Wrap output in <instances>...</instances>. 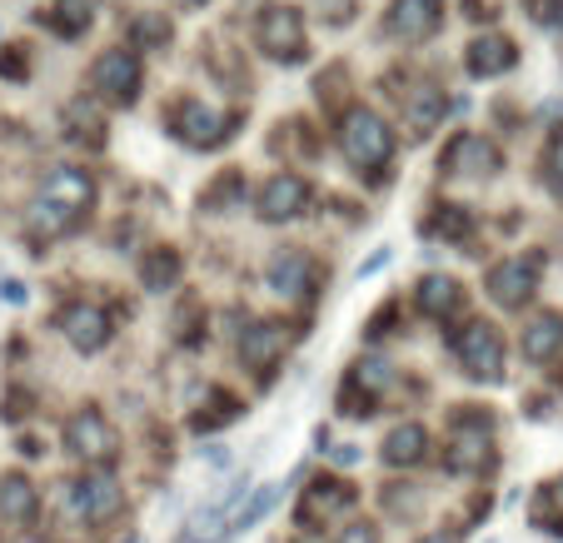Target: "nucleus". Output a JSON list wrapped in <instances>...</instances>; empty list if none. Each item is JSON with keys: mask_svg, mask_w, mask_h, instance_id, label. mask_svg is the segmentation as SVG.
<instances>
[{"mask_svg": "<svg viewBox=\"0 0 563 543\" xmlns=\"http://www.w3.org/2000/svg\"><path fill=\"white\" fill-rule=\"evenodd\" d=\"M354 509V489L344 479H314L305 489V499H299V523H319V519H334V513Z\"/></svg>", "mask_w": 563, "mask_h": 543, "instance_id": "2eb2a0df", "label": "nucleus"}, {"mask_svg": "<svg viewBox=\"0 0 563 543\" xmlns=\"http://www.w3.org/2000/svg\"><path fill=\"white\" fill-rule=\"evenodd\" d=\"M0 295L11 299V304H25V289H21V285H15V279H11V285H0Z\"/></svg>", "mask_w": 563, "mask_h": 543, "instance_id": "e433bc0d", "label": "nucleus"}, {"mask_svg": "<svg viewBox=\"0 0 563 543\" xmlns=\"http://www.w3.org/2000/svg\"><path fill=\"white\" fill-rule=\"evenodd\" d=\"M305 204H309V185L299 180V175H275V180L260 190V214H265L269 224L295 220Z\"/></svg>", "mask_w": 563, "mask_h": 543, "instance_id": "dca6fc26", "label": "nucleus"}, {"mask_svg": "<svg viewBox=\"0 0 563 543\" xmlns=\"http://www.w3.org/2000/svg\"><path fill=\"white\" fill-rule=\"evenodd\" d=\"M90 80H96L100 100H110V106H130V100L140 96V60H135V51H106L96 60V70H90Z\"/></svg>", "mask_w": 563, "mask_h": 543, "instance_id": "0eeeda50", "label": "nucleus"}, {"mask_svg": "<svg viewBox=\"0 0 563 543\" xmlns=\"http://www.w3.org/2000/svg\"><path fill=\"white\" fill-rule=\"evenodd\" d=\"M424 454H429L424 424H399V429H389V439H384V464H389V469H415Z\"/></svg>", "mask_w": 563, "mask_h": 543, "instance_id": "412c9836", "label": "nucleus"}, {"mask_svg": "<svg viewBox=\"0 0 563 543\" xmlns=\"http://www.w3.org/2000/svg\"><path fill=\"white\" fill-rule=\"evenodd\" d=\"M539 285V259H504L489 269V295L504 309H523V299Z\"/></svg>", "mask_w": 563, "mask_h": 543, "instance_id": "f8f14e48", "label": "nucleus"}, {"mask_svg": "<svg viewBox=\"0 0 563 543\" xmlns=\"http://www.w3.org/2000/svg\"><path fill=\"white\" fill-rule=\"evenodd\" d=\"M135 31H140V41H170V25L165 21H140Z\"/></svg>", "mask_w": 563, "mask_h": 543, "instance_id": "72a5a7b5", "label": "nucleus"}, {"mask_svg": "<svg viewBox=\"0 0 563 543\" xmlns=\"http://www.w3.org/2000/svg\"><path fill=\"white\" fill-rule=\"evenodd\" d=\"M549 175H553V185L563 190V135L549 145Z\"/></svg>", "mask_w": 563, "mask_h": 543, "instance_id": "473e14b6", "label": "nucleus"}, {"mask_svg": "<svg viewBox=\"0 0 563 543\" xmlns=\"http://www.w3.org/2000/svg\"><path fill=\"white\" fill-rule=\"evenodd\" d=\"M180 279V255L175 250H155L145 265V289H170Z\"/></svg>", "mask_w": 563, "mask_h": 543, "instance_id": "a878e982", "label": "nucleus"}, {"mask_svg": "<svg viewBox=\"0 0 563 543\" xmlns=\"http://www.w3.org/2000/svg\"><path fill=\"white\" fill-rule=\"evenodd\" d=\"M314 5H319V15L330 11V21H334V25H344V21L354 15V0H314Z\"/></svg>", "mask_w": 563, "mask_h": 543, "instance_id": "2f4dec72", "label": "nucleus"}, {"mask_svg": "<svg viewBox=\"0 0 563 543\" xmlns=\"http://www.w3.org/2000/svg\"><path fill=\"white\" fill-rule=\"evenodd\" d=\"M459 279H449V275H429L424 285H419V309H424L429 320H444V314H454L459 309Z\"/></svg>", "mask_w": 563, "mask_h": 543, "instance_id": "5701e85b", "label": "nucleus"}, {"mask_svg": "<svg viewBox=\"0 0 563 543\" xmlns=\"http://www.w3.org/2000/svg\"><path fill=\"white\" fill-rule=\"evenodd\" d=\"M0 75H11V80H25V55H21V45H5V55H0Z\"/></svg>", "mask_w": 563, "mask_h": 543, "instance_id": "7c9ffc66", "label": "nucleus"}, {"mask_svg": "<svg viewBox=\"0 0 563 543\" xmlns=\"http://www.w3.org/2000/svg\"><path fill=\"white\" fill-rule=\"evenodd\" d=\"M285 344H289L285 324H255V330H245L240 359H245L255 374H269V369L279 364V354H285Z\"/></svg>", "mask_w": 563, "mask_h": 543, "instance_id": "a211bd4d", "label": "nucleus"}, {"mask_svg": "<svg viewBox=\"0 0 563 543\" xmlns=\"http://www.w3.org/2000/svg\"><path fill=\"white\" fill-rule=\"evenodd\" d=\"M60 330L80 354H96L110 344V314L100 304H70L60 314Z\"/></svg>", "mask_w": 563, "mask_h": 543, "instance_id": "ddd939ff", "label": "nucleus"}, {"mask_svg": "<svg viewBox=\"0 0 563 543\" xmlns=\"http://www.w3.org/2000/svg\"><path fill=\"white\" fill-rule=\"evenodd\" d=\"M90 200H96V185H90L86 170H55L31 204V235L55 240V235H65V230H75V224L86 220Z\"/></svg>", "mask_w": 563, "mask_h": 543, "instance_id": "f257e3e1", "label": "nucleus"}, {"mask_svg": "<svg viewBox=\"0 0 563 543\" xmlns=\"http://www.w3.org/2000/svg\"><path fill=\"white\" fill-rule=\"evenodd\" d=\"M269 289H275L279 299H305L309 289H314V259L299 255V250L279 255L275 265H269Z\"/></svg>", "mask_w": 563, "mask_h": 543, "instance_id": "f3484780", "label": "nucleus"}, {"mask_svg": "<svg viewBox=\"0 0 563 543\" xmlns=\"http://www.w3.org/2000/svg\"><path fill=\"white\" fill-rule=\"evenodd\" d=\"M65 448H70L75 458H86V464H110L120 439L100 409H80V414H70V424H65Z\"/></svg>", "mask_w": 563, "mask_h": 543, "instance_id": "39448f33", "label": "nucleus"}, {"mask_svg": "<svg viewBox=\"0 0 563 543\" xmlns=\"http://www.w3.org/2000/svg\"><path fill=\"white\" fill-rule=\"evenodd\" d=\"M120 484L110 479V474H86V479H75L70 484V503H75V513L86 523H106V519H115V509H120Z\"/></svg>", "mask_w": 563, "mask_h": 543, "instance_id": "9d476101", "label": "nucleus"}, {"mask_svg": "<svg viewBox=\"0 0 563 543\" xmlns=\"http://www.w3.org/2000/svg\"><path fill=\"white\" fill-rule=\"evenodd\" d=\"M340 543H379V529H369V523H354V529L344 533Z\"/></svg>", "mask_w": 563, "mask_h": 543, "instance_id": "f704fd0d", "label": "nucleus"}, {"mask_svg": "<svg viewBox=\"0 0 563 543\" xmlns=\"http://www.w3.org/2000/svg\"><path fill=\"white\" fill-rule=\"evenodd\" d=\"M549 499H559V503H563V484H553V494H549Z\"/></svg>", "mask_w": 563, "mask_h": 543, "instance_id": "58836bf2", "label": "nucleus"}, {"mask_svg": "<svg viewBox=\"0 0 563 543\" xmlns=\"http://www.w3.org/2000/svg\"><path fill=\"white\" fill-rule=\"evenodd\" d=\"M35 509H41L35 484L25 479V474H5V479H0V519L11 523V529H31Z\"/></svg>", "mask_w": 563, "mask_h": 543, "instance_id": "6ab92c4d", "label": "nucleus"}, {"mask_svg": "<svg viewBox=\"0 0 563 543\" xmlns=\"http://www.w3.org/2000/svg\"><path fill=\"white\" fill-rule=\"evenodd\" d=\"M439 21H444V0H394L389 15H384L389 35L405 45L429 41V35L439 31Z\"/></svg>", "mask_w": 563, "mask_h": 543, "instance_id": "1a4fd4ad", "label": "nucleus"}, {"mask_svg": "<svg viewBox=\"0 0 563 543\" xmlns=\"http://www.w3.org/2000/svg\"><path fill=\"white\" fill-rule=\"evenodd\" d=\"M539 25H563V0H529Z\"/></svg>", "mask_w": 563, "mask_h": 543, "instance_id": "c756f323", "label": "nucleus"}, {"mask_svg": "<svg viewBox=\"0 0 563 543\" xmlns=\"http://www.w3.org/2000/svg\"><path fill=\"white\" fill-rule=\"evenodd\" d=\"M468 214L459 210V204H444V210L434 214V220H429V235H444V240H464L468 235Z\"/></svg>", "mask_w": 563, "mask_h": 543, "instance_id": "cd10ccee", "label": "nucleus"}, {"mask_svg": "<svg viewBox=\"0 0 563 543\" xmlns=\"http://www.w3.org/2000/svg\"><path fill=\"white\" fill-rule=\"evenodd\" d=\"M394 384V374H389V364L384 359H360L350 369V379H344V395H340V405H344V414H369V405L384 395Z\"/></svg>", "mask_w": 563, "mask_h": 543, "instance_id": "9b49d317", "label": "nucleus"}, {"mask_svg": "<svg viewBox=\"0 0 563 543\" xmlns=\"http://www.w3.org/2000/svg\"><path fill=\"white\" fill-rule=\"evenodd\" d=\"M279 494H285V484H260V489H255V499H250L245 509L234 513L230 533H250V529H255V523L265 519V513H269V509H275V503H279Z\"/></svg>", "mask_w": 563, "mask_h": 543, "instance_id": "393cba45", "label": "nucleus"}, {"mask_svg": "<svg viewBox=\"0 0 563 543\" xmlns=\"http://www.w3.org/2000/svg\"><path fill=\"white\" fill-rule=\"evenodd\" d=\"M51 25L60 35H80L90 25V5H86V0H60V5H55V15H51Z\"/></svg>", "mask_w": 563, "mask_h": 543, "instance_id": "bb28decb", "label": "nucleus"}, {"mask_svg": "<svg viewBox=\"0 0 563 543\" xmlns=\"http://www.w3.org/2000/svg\"><path fill=\"white\" fill-rule=\"evenodd\" d=\"M354 458H360V448H354V444H340V448H334V464H354Z\"/></svg>", "mask_w": 563, "mask_h": 543, "instance_id": "c9c22d12", "label": "nucleus"}, {"mask_svg": "<svg viewBox=\"0 0 563 543\" xmlns=\"http://www.w3.org/2000/svg\"><path fill=\"white\" fill-rule=\"evenodd\" d=\"M340 149L360 175H379L394 155V130L384 125L374 110L354 106V110H344V120H340Z\"/></svg>", "mask_w": 563, "mask_h": 543, "instance_id": "f03ea898", "label": "nucleus"}, {"mask_svg": "<svg viewBox=\"0 0 563 543\" xmlns=\"http://www.w3.org/2000/svg\"><path fill=\"white\" fill-rule=\"evenodd\" d=\"M444 170L449 175H494L499 170V149L484 135H454L444 149Z\"/></svg>", "mask_w": 563, "mask_h": 543, "instance_id": "4468645a", "label": "nucleus"}, {"mask_svg": "<svg viewBox=\"0 0 563 543\" xmlns=\"http://www.w3.org/2000/svg\"><path fill=\"white\" fill-rule=\"evenodd\" d=\"M489 448H494V419L478 414V409H464L449 429V469L454 474H478L489 464Z\"/></svg>", "mask_w": 563, "mask_h": 543, "instance_id": "7ed1b4c3", "label": "nucleus"}, {"mask_svg": "<svg viewBox=\"0 0 563 543\" xmlns=\"http://www.w3.org/2000/svg\"><path fill=\"white\" fill-rule=\"evenodd\" d=\"M260 51H269L275 60L305 55V21H299L295 5H265L260 11Z\"/></svg>", "mask_w": 563, "mask_h": 543, "instance_id": "423d86ee", "label": "nucleus"}, {"mask_svg": "<svg viewBox=\"0 0 563 543\" xmlns=\"http://www.w3.org/2000/svg\"><path fill=\"white\" fill-rule=\"evenodd\" d=\"M419 543H459L454 533H429V539H419Z\"/></svg>", "mask_w": 563, "mask_h": 543, "instance_id": "4c0bfd02", "label": "nucleus"}, {"mask_svg": "<svg viewBox=\"0 0 563 543\" xmlns=\"http://www.w3.org/2000/svg\"><path fill=\"white\" fill-rule=\"evenodd\" d=\"M514 60H519V51H514L509 35H478V41L468 45V70L484 75V80L514 70Z\"/></svg>", "mask_w": 563, "mask_h": 543, "instance_id": "aec40b11", "label": "nucleus"}, {"mask_svg": "<svg viewBox=\"0 0 563 543\" xmlns=\"http://www.w3.org/2000/svg\"><path fill=\"white\" fill-rule=\"evenodd\" d=\"M234 414H240V405H234L230 395H214V409H210V414H195V429H200V434H205V429H220V424H230Z\"/></svg>", "mask_w": 563, "mask_h": 543, "instance_id": "c85d7f7f", "label": "nucleus"}, {"mask_svg": "<svg viewBox=\"0 0 563 543\" xmlns=\"http://www.w3.org/2000/svg\"><path fill=\"white\" fill-rule=\"evenodd\" d=\"M553 354H563V314H539V320L523 330V359L549 364Z\"/></svg>", "mask_w": 563, "mask_h": 543, "instance_id": "4be33fe9", "label": "nucleus"}, {"mask_svg": "<svg viewBox=\"0 0 563 543\" xmlns=\"http://www.w3.org/2000/svg\"><path fill=\"white\" fill-rule=\"evenodd\" d=\"M234 130V115H220L214 106H205V100H180L175 106V135L185 140V145H220V140H230Z\"/></svg>", "mask_w": 563, "mask_h": 543, "instance_id": "6e6552de", "label": "nucleus"}, {"mask_svg": "<svg viewBox=\"0 0 563 543\" xmlns=\"http://www.w3.org/2000/svg\"><path fill=\"white\" fill-rule=\"evenodd\" d=\"M454 354H459V364H464V374H474V379H499L504 374V340L489 320L464 324V330L454 334Z\"/></svg>", "mask_w": 563, "mask_h": 543, "instance_id": "20e7f679", "label": "nucleus"}, {"mask_svg": "<svg viewBox=\"0 0 563 543\" xmlns=\"http://www.w3.org/2000/svg\"><path fill=\"white\" fill-rule=\"evenodd\" d=\"M405 115H409V125H415V135H424V130H434V125H439V115H444V90H434V86H419V90H409V100H405Z\"/></svg>", "mask_w": 563, "mask_h": 543, "instance_id": "b1692460", "label": "nucleus"}]
</instances>
